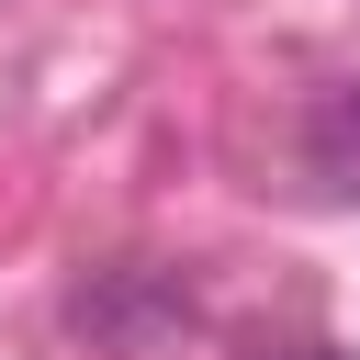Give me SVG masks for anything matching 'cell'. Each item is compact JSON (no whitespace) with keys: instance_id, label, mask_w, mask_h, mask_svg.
I'll list each match as a JSON object with an SVG mask.
<instances>
[{"instance_id":"obj_1","label":"cell","mask_w":360,"mask_h":360,"mask_svg":"<svg viewBox=\"0 0 360 360\" xmlns=\"http://www.w3.org/2000/svg\"><path fill=\"white\" fill-rule=\"evenodd\" d=\"M56 326L90 360H169L202 326V304H191V270H169V259H90L56 304Z\"/></svg>"},{"instance_id":"obj_2","label":"cell","mask_w":360,"mask_h":360,"mask_svg":"<svg viewBox=\"0 0 360 360\" xmlns=\"http://www.w3.org/2000/svg\"><path fill=\"white\" fill-rule=\"evenodd\" d=\"M304 180L326 202H360V79H326L304 101Z\"/></svg>"},{"instance_id":"obj_3","label":"cell","mask_w":360,"mask_h":360,"mask_svg":"<svg viewBox=\"0 0 360 360\" xmlns=\"http://www.w3.org/2000/svg\"><path fill=\"white\" fill-rule=\"evenodd\" d=\"M281 360H349V349H281Z\"/></svg>"}]
</instances>
